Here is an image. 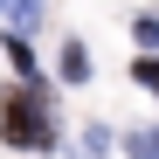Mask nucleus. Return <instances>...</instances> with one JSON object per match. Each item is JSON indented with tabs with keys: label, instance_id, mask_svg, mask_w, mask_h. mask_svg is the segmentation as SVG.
Instances as JSON below:
<instances>
[{
	"label": "nucleus",
	"instance_id": "obj_5",
	"mask_svg": "<svg viewBox=\"0 0 159 159\" xmlns=\"http://www.w3.org/2000/svg\"><path fill=\"white\" fill-rule=\"evenodd\" d=\"M131 159H159V125H152V131H139V139H131Z\"/></svg>",
	"mask_w": 159,
	"mask_h": 159
},
{
	"label": "nucleus",
	"instance_id": "obj_6",
	"mask_svg": "<svg viewBox=\"0 0 159 159\" xmlns=\"http://www.w3.org/2000/svg\"><path fill=\"white\" fill-rule=\"evenodd\" d=\"M139 90H152V97H159V62H139Z\"/></svg>",
	"mask_w": 159,
	"mask_h": 159
},
{
	"label": "nucleus",
	"instance_id": "obj_4",
	"mask_svg": "<svg viewBox=\"0 0 159 159\" xmlns=\"http://www.w3.org/2000/svg\"><path fill=\"white\" fill-rule=\"evenodd\" d=\"M0 14H14V21H21V28H28V21L42 14V0H0Z\"/></svg>",
	"mask_w": 159,
	"mask_h": 159
},
{
	"label": "nucleus",
	"instance_id": "obj_1",
	"mask_svg": "<svg viewBox=\"0 0 159 159\" xmlns=\"http://www.w3.org/2000/svg\"><path fill=\"white\" fill-rule=\"evenodd\" d=\"M0 125H7V145H21V152H42V145H48V104H42V97L28 104V90L7 97Z\"/></svg>",
	"mask_w": 159,
	"mask_h": 159
},
{
	"label": "nucleus",
	"instance_id": "obj_3",
	"mask_svg": "<svg viewBox=\"0 0 159 159\" xmlns=\"http://www.w3.org/2000/svg\"><path fill=\"white\" fill-rule=\"evenodd\" d=\"M7 62H14L21 76H35V48H28V35H7Z\"/></svg>",
	"mask_w": 159,
	"mask_h": 159
},
{
	"label": "nucleus",
	"instance_id": "obj_2",
	"mask_svg": "<svg viewBox=\"0 0 159 159\" xmlns=\"http://www.w3.org/2000/svg\"><path fill=\"white\" fill-rule=\"evenodd\" d=\"M90 76V56H83V42H69L62 48V83H83Z\"/></svg>",
	"mask_w": 159,
	"mask_h": 159
}]
</instances>
